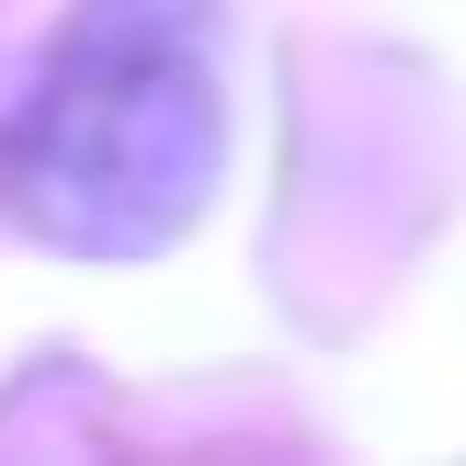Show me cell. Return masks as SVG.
<instances>
[{"mask_svg": "<svg viewBox=\"0 0 466 466\" xmlns=\"http://www.w3.org/2000/svg\"><path fill=\"white\" fill-rule=\"evenodd\" d=\"M228 171V68L205 0H80L0 126V205L46 250L137 262Z\"/></svg>", "mask_w": 466, "mask_h": 466, "instance_id": "cell-1", "label": "cell"}]
</instances>
